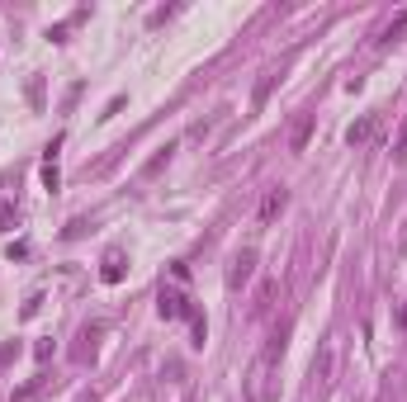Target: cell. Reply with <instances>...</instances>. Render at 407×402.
Here are the masks:
<instances>
[{"instance_id": "cell-1", "label": "cell", "mask_w": 407, "mask_h": 402, "mask_svg": "<svg viewBox=\"0 0 407 402\" xmlns=\"http://www.w3.org/2000/svg\"><path fill=\"white\" fill-rule=\"evenodd\" d=\"M251 270H256V251H242L237 260H232V270H228V289H242L251 280Z\"/></svg>"}, {"instance_id": "cell-2", "label": "cell", "mask_w": 407, "mask_h": 402, "mask_svg": "<svg viewBox=\"0 0 407 402\" xmlns=\"http://www.w3.org/2000/svg\"><path fill=\"white\" fill-rule=\"evenodd\" d=\"M308 133H313V114H298V123L289 128V147L303 152V147H308Z\"/></svg>"}, {"instance_id": "cell-3", "label": "cell", "mask_w": 407, "mask_h": 402, "mask_svg": "<svg viewBox=\"0 0 407 402\" xmlns=\"http://www.w3.org/2000/svg\"><path fill=\"white\" fill-rule=\"evenodd\" d=\"M285 203H289V199H285V190H270V194L261 199V213H256V218H261V223H270V218H275Z\"/></svg>"}, {"instance_id": "cell-4", "label": "cell", "mask_w": 407, "mask_h": 402, "mask_svg": "<svg viewBox=\"0 0 407 402\" xmlns=\"http://www.w3.org/2000/svg\"><path fill=\"white\" fill-rule=\"evenodd\" d=\"M162 317H166V322L190 317V308H185V298H180V293H162Z\"/></svg>"}, {"instance_id": "cell-5", "label": "cell", "mask_w": 407, "mask_h": 402, "mask_svg": "<svg viewBox=\"0 0 407 402\" xmlns=\"http://www.w3.org/2000/svg\"><path fill=\"white\" fill-rule=\"evenodd\" d=\"M369 137H374V119L351 123V133H346V142H351V147H360V142H369Z\"/></svg>"}, {"instance_id": "cell-6", "label": "cell", "mask_w": 407, "mask_h": 402, "mask_svg": "<svg viewBox=\"0 0 407 402\" xmlns=\"http://www.w3.org/2000/svg\"><path fill=\"white\" fill-rule=\"evenodd\" d=\"M327 374H331V346H322L318 360H313V379H322V383H327Z\"/></svg>"}, {"instance_id": "cell-7", "label": "cell", "mask_w": 407, "mask_h": 402, "mask_svg": "<svg viewBox=\"0 0 407 402\" xmlns=\"http://www.w3.org/2000/svg\"><path fill=\"white\" fill-rule=\"evenodd\" d=\"M119 280H123V260L109 256V260H104V284H119Z\"/></svg>"}, {"instance_id": "cell-8", "label": "cell", "mask_w": 407, "mask_h": 402, "mask_svg": "<svg viewBox=\"0 0 407 402\" xmlns=\"http://www.w3.org/2000/svg\"><path fill=\"white\" fill-rule=\"evenodd\" d=\"M393 161H398V166L407 161V119H403V128H398V142H393Z\"/></svg>"}, {"instance_id": "cell-9", "label": "cell", "mask_w": 407, "mask_h": 402, "mask_svg": "<svg viewBox=\"0 0 407 402\" xmlns=\"http://www.w3.org/2000/svg\"><path fill=\"white\" fill-rule=\"evenodd\" d=\"M398 326H407V303H403V313H398Z\"/></svg>"}, {"instance_id": "cell-10", "label": "cell", "mask_w": 407, "mask_h": 402, "mask_svg": "<svg viewBox=\"0 0 407 402\" xmlns=\"http://www.w3.org/2000/svg\"><path fill=\"white\" fill-rule=\"evenodd\" d=\"M81 402H90V398H81Z\"/></svg>"}]
</instances>
